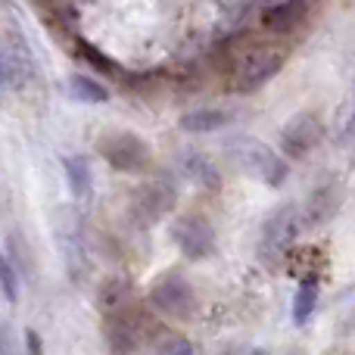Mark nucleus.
<instances>
[{"label":"nucleus","mask_w":355,"mask_h":355,"mask_svg":"<svg viewBox=\"0 0 355 355\" xmlns=\"http://www.w3.org/2000/svg\"><path fill=\"white\" fill-rule=\"evenodd\" d=\"M153 349L156 352H181V355H187V352H193V346H190L187 340H181L178 334L166 331V334H159V340H156Z\"/></svg>","instance_id":"18"},{"label":"nucleus","mask_w":355,"mask_h":355,"mask_svg":"<svg viewBox=\"0 0 355 355\" xmlns=\"http://www.w3.org/2000/svg\"><path fill=\"white\" fill-rule=\"evenodd\" d=\"M172 240L190 262H202L215 252V227L196 212H184L172 221Z\"/></svg>","instance_id":"6"},{"label":"nucleus","mask_w":355,"mask_h":355,"mask_svg":"<svg viewBox=\"0 0 355 355\" xmlns=\"http://www.w3.org/2000/svg\"><path fill=\"white\" fill-rule=\"evenodd\" d=\"M284 53L275 47H256L246 56H240L237 72H234V87L243 94L259 91L262 85H268L271 78H277V72L284 69Z\"/></svg>","instance_id":"7"},{"label":"nucleus","mask_w":355,"mask_h":355,"mask_svg":"<svg viewBox=\"0 0 355 355\" xmlns=\"http://www.w3.org/2000/svg\"><path fill=\"white\" fill-rule=\"evenodd\" d=\"M231 156L246 175H252L256 181L268 184V187H281L290 175V166H287V156L284 153H275L271 147H265L262 141H252V137H237L231 144Z\"/></svg>","instance_id":"2"},{"label":"nucleus","mask_w":355,"mask_h":355,"mask_svg":"<svg viewBox=\"0 0 355 355\" xmlns=\"http://www.w3.org/2000/svg\"><path fill=\"white\" fill-rule=\"evenodd\" d=\"M302 231V215L296 206H277L275 212L265 218L262 234H259V246H256V256L262 265L268 268H277L284 265V259L290 256V250L296 246Z\"/></svg>","instance_id":"1"},{"label":"nucleus","mask_w":355,"mask_h":355,"mask_svg":"<svg viewBox=\"0 0 355 355\" xmlns=\"http://www.w3.org/2000/svg\"><path fill=\"white\" fill-rule=\"evenodd\" d=\"M0 293L10 302L19 300V271H16V262L6 252H0Z\"/></svg>","instance_id":"17"},{"label":"nucleus","mask_w":355,"mask_h":355,"mask_svg":"<svg viewBox=\"0 0 355 355\" xmlns=\"http://www.w3.org/2000/svg\"><path fill=\"white\" fill-rule=\"evenodd\" d=\"M343 200H346V190L337 178H324L321 184H315L306 196V209H302V221L306 225H327L331 218H337V212L343 209Z\"/></svg>","instance_id":"9"},{"label":"nucleus","mask_w":355,"mask_h":355,"mask_svg":"<svg viewBox=\"0 0 355 355\" xmlns=\"http://www.w3.org/2000/svg\"><path fill=\"white\" fill-rule=\"evenodd\" d=\"M346 141H355V116L349 119V125H346Z\"/></svg>","instance_id":"21"},{"label":"nucleus","mask_w":355,"mask_h":355,"mask_svg":"<svg viewBox=\"0 0 355 355\" xmlns=\"http://www.w3.org/2000/svg\"><path fill=\"white\" fill-rule=\"evenodd\" d=\"M309 16V0H281V3L268 6L262 12V28L275 31V35H287L296 31Z\"/></svg>","instance_id":"10"},{"label":"nucleus","mask_w":355,"mask_h":355,"mask_svg":"<svg viewBox=\"0 0 355 355\" xmlns=\"http://www.w3.org/2000/svg\"><path fill=\"white\" fill-rule=\"evenodd\" d=\"M97 153L110 162L116 172H147L150 162H153V150H150L147 141H141L137 135L131 131H110V135L100 137L97 144Z\"/></svg>","instance_id":"4"},{"label":"nucleus","mask_w":355,"mask_h":355,"mask_svg":"<svg viewBox=\"0 0 355 355\" xmlns=\"http://www.w3.org/2000/svg\"><path fill=\"white\" fill-rule=\"evenodd\" d=\"M128 300H131V287L125 281H106V287L100 290V306H103V312L125 309Z\"/></svg>","instance_id":"16"},{"label":"nucleus","mask_w":355,"mask_h":355,"mask_svg":"<svg viewBox=\"0 0 355 355\" xmlns=\"http://www.w3.org/2000/svg\"><path fill=\"white\" fill-rule=\"evenodd\" d=\"M69 94H72L78 103H106V100H110L106 87L97 85L94 78H87V75H72V78H69Z\"/></svg>","instance_id":"14"},{"label":"nucleus","mask_w":355,"mask_h":355,"mask_svg":"<svg viewBox=\"0 0 355 355\" xmlns=\"http://www.w3.org/2000/svg\"><path fill=\"white\" fill-rule=\"evenodd\" d=\"M175 206H178V187L172 181L156 178V181H147L135 190V196H131V218L137 225L150 227V225H159Z\"/></svg>","instance_id":"5"},{"label":"nucleus","mask_w":355,"mask_h":355,"mask_svg":"<svg viewBox=\"0 0 355 355\" xmlns=\"http://www.w3.org/2000/svg\"><path fill=\"white\" fill-rule=\"evenodd\" d=\"M324 141V122L315 112H296L281 125V153L287 159H306Z\"/></svg>","instance_id":"8"},{"label":"nucleus","mask_w":355,"mask_h":355,"mask_svg":"<svg viewBox=\"0 0 355 355\" xmlns=\"http://www.w3.org/2000/svg\"><path fill=\"white\" fill-rule=\"evenodd\" d=\"M6 85H10V66H6V56H3V50H0V100H3V94H6Z\"/></svg>","instance_id":"19"},{"label":"nucleus","mask_w":355,"mask_h":355,"mask_svg":"<svg viewBox=\"0 0 355 355\" xmlns=\"http://www.w3.org/2000/svg\"><path fill=\"white\" fill-rule=\"evenodd\" d=\"M181 131L187 135H212V131H221L231 125V112L225 110H190L181 116Z\"/></svg>","instance_id":"11"},{"label":"nucleus","mask_w":355,"mask_h":355,"mask_svg":"<svg viewBox=\"0 0 355 355\" xmlns=\"http://www.w3.org/2000/svg\"><path fill=\"white\" fill-rule=\"evenodd\" d=\"M150 306L156 312H162L166 318H175V321H187L190 315H196V290L181 271H166L153 281L150 287Z\"/></svg>","instance_id":"3"},{"label":"nucleus","mask_w":355,"mask_h":355,"mask_svg":"<svg viewBox=\"0 0 355 355\" xmlns=\"http://www.w3.org/2000/svg\"><path fill=\"white\" fill-rule=\"evenodd\" d=\"M62 168H66V178H69V187L78 200L91 196V187H94V175H91V162L85 156H66L62 159Z\"/></svg>","instance_id":"13"},{"label":"nucleus","mask_w":355,"mask_h":355,"mask_svg":"<svg viewBox=\"0 0 355 355\" xmlns=\"http://www.w3.org/2000/svg\"><path fill=\"white\" fill-rule=\"evenodd\" d=\"M184 168H187V175L193 178L196 184H202V187H209V190H218V184H221L218 168H215L206 156H200V153L187 156V159H184Z\"/></svg>","instance_id":"15"},{"label":"nucleus","mask_w":355,"mask_h":355,"mask_svg":"<svg viewBox=\"0 0 355 355\" xmlns=\"http://www.w3.org/2000/svg\"><path fill=\"white\" fill-rule=\"evenodd\" d=\"M315 306H318V277L306 275L300 281V287H296V293H293V309H290L293 324L306 327L309 321H312V315H315Z\"/></svg>","instance_id":"12"},{"label":"nucleus","mask_w":355,"mask_h":355,"mask_svg":"<svg viewBox=\"0 0 355 355\" xmlns=\"http://www.w3.org/2000/svg\"><path fill=\"white\" fill-rule=\"evenodd\" d=\"M28 349H31V352H41V340H37L35 331H28Z\"/></svg>","instance_id":"20"}]
</instances>
